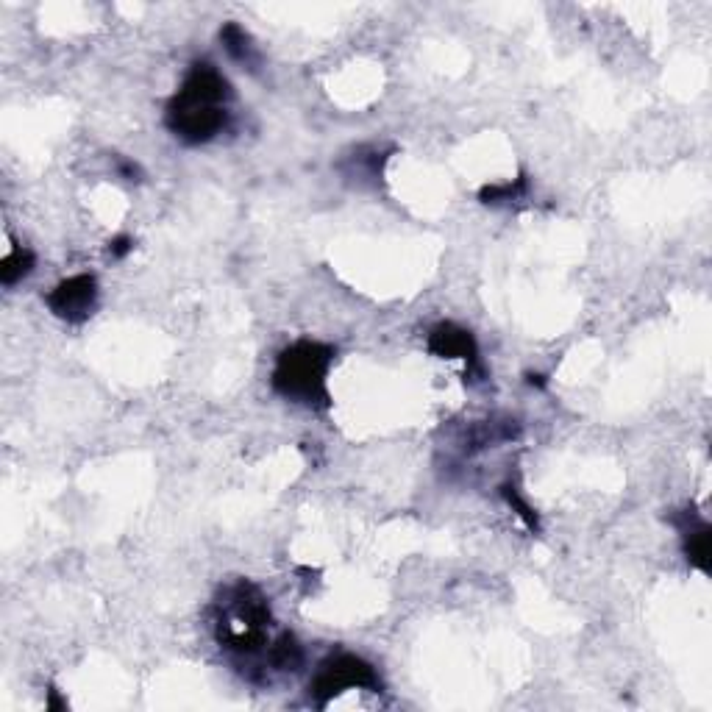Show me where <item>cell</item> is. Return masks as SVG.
Instances as JSON below:
<instances>
[{
  "label": "cell",
  "mask_w": 712,
  "mask_h": 712,
  "mask_svg": "<svg viewBox=\"0 0 712 712\" xmlns=\"http://www.w3.org/2000/svg\"><path fill=\"white\" fill-rule=\"evenodd\" d=\"M231 84L212 64H192L184 84L167 103L165 123L187 145L215 140L229 126Z\"/></svg>",
  "instance_id": "obj_1"
},
{
  "label": "cell",
  "mask_w": 712,
  "mask_h": 712,
  "mask_svg": "<svg viewBox=\"0 0 712 712\" xmlns=\"http://www.w3.org/2000/svg\"><path fill=\"white\" fill-rule=\"evenodd\" d=\"M273 623L265 593L251 582H234L217 601L215 637L223 649L240 657H259L267 649V629Z\"/></svg>",
  "instance_id": "obj_2"
},
{
  "label": "cell",
  "mask_w": 712,
  "mask_h": 712,
  "mask_svg": "<svg viewBox=\"0 0 712 712\" xmlns=\"http://www.w3.org/2000/svg\"><path fill=\"white\" fill-rule=\"evenodd\" d=\"M334 348L315 340H298L284 348L273 368V390L304 407H329V376Z\"/></svg>",
  "instance_id": "obj_3"
},
{
  "label": "cell",
  "mask_w": 712,
  "mask_h": 712,
  "mask_svg": "<svg viewBox=\"0 0 712 712\" xmlns=\"http://www.w3.org/2000/svg\"><path fill=\"white\" fill-rule=\"evenodd\" d=\"M379 674L373 671V665L354 654H337L318 668V674L309 685L312 699L320 707H326L331 699H337L345 690H379Z\"/></svg>",
  "instance_id": "obj_4"
},
{
  "label": "cell",
  "mask_w": 712,
  "mask_h": 712,
  "mask_svg": "<svg viewBox=\"0 0 712 712\" xmlns=\"http://www.w3.org/2000/svg\"><path fill=\"white\" fill-rule=\"evenodd\" d=\"M48 306L56 318L67 323H84L98 306V279L89 273H78L59 281L48 295Z\"/></svg>",
  "instance_id": "obj_5"
},
{
  "label": "cell",
  "mask_w": 712,
  "mask_h": 712,
  "mask_svg": "<svg viewBox=\"0 0 712 712\" xmlns=\"http://www.w3.org/2000/svg\"><path fill=\"white\" fill-rule=\"evenodd\" d=\"M429 351L443 359H462L468 362V373L479 370V345L468 329L457 323H440L429 331Z\"/></svg>",
  "instance_id": "obj_6"
},
{
  "label": "cell",
  "mask_w": 712,
  "mask_h": 712,
  "mask_svg": "<svg viewBox=\"0 0 712 712\" xmlns=\"http://www.w3.org/2000/svg\"><path fill=\"white\" fill-rule=\"evenodd\" d=\"M685 518V523L682 521H671L682 529V534H685V554L687 560H690V565L693 568H699V571H710V526L704 521H696L690 512H685L682 515Z\"/></svg>",
  "instance_id": "obj_7"
},
{
  "label": "cell",
  "mask_w": 712,
  "mask_h": 712,
  "mask_svg": "<svg viewBox=\"0 0 712 712\" xmlns=\"http://www.w3.org/2000/svg\"><path fill=\"white\" fill-rule=\"evenodd\" d=\"M518 432H521L518 420H482L465 437V451L473 454V451H484V448H496V445L515 440Z\"/></svg>",
  "instance_id": "obj_8"
},
{
  "label": "cell",
  "mask_w": 712,
  "mask_h": 712,
  "mask_svg": "<svg viewBox=\"0 0 712 712\" xmlns=\"http://www.w3.org/2000/svg\"><path fill=\"white\" fill-rule=\"evenodd\" d=\"M301 665H304V649L290 632L279 635L267 646L265 671L270 668V671H279V674H295V671H301Z\"/></svg>",
  "instance_id": "obj_9"
},
{
  "label": "cell",
  "mask_w": 712,
  "mask_h": 712,
  "mask_svg": "<svg viewBox=\"0 0 712 712\" xmlns=\"http://www.w3.org/2000/svg\"><path fill=\"white\" fill-rule=\"evenodd\" d=\"M220 42H223V48H226V53H229L234 62L245 64V67H254V64L259 62V53H256L254 42H251V37H248L237 23H226V26H223Z\"/></svg>",
  "instance_id": "obj_10"
},
{
  "label": "cell",
  "mask_w": 712,
  "mask_h": 712,
  "mask_svg": "<svg viewBox=\"0 0 712 712\" xmlns=\"http://www.w3.org/2000/svg\"><path fill=\"white\" fill-rule=\"evenodd\" d=\"M34 265H37V256L31 254L28 248H14L12 254L0 262V281L6 287H12L20 279H26L28 273L34 270Z\"/></svg>",
  "instance_id": "obj_11"
},
{
  "label": "cell",
  "mask_w": 712,
  "mask_h": 712,
  "mask_svg": "<svg viewBox=\"0 0 712 712\" xmlns=\"http://www.w3.org/2000/svg\"><path fill=\"white\" fill-rule=\"evenodd\" d=\"M501 498H504L509 507H512V512H515V515H518V518L526 523V529L540 532V518H537V512H534V509L529 507L526 501H523L515 484H501Z\"/></svg>",
  "instance_id": "obj_12"
},
{
  "label": "cell",
  "mask_w": 712,
  "mask_h": 712,
  "mask_svg": "<svg viewBox=\"0 0 712 712\" xmlns=\"http://www.w3.org/2000/svg\"><path fill=\"white\" fill-rule=\"evenodd\" d=\"M523 190H526V178H518L515 184L509 181V184H493V187H484V190L479 192V198H482L484 204H501V201H512V198L523 195Z\"/></svg>",
  "instance_id": "obj_13"
},
{
  "label": "cell",
  "mask_w": 712,
  "mask_h": 712,
  "mask_svg": "<svg viewBox=\"0 0 712 712\" xmlns=\"http://www.w3.org/2000/svg\"><path fill=\"white\" fill-rule=\"evenodd\" d=\"M131 248H134V240L126 237V234H120V237H115V240L109 242V254L115 256V259H123V256L131 254Z\"/></svg>",
  "instance_id": "obj_14"
},
{
  "label": "cell",
  "mask_w": 712,
  "mask_h": 712,
  "mask_svg": "<svg viewBox=\"0 0 712 712\" xmlns=\"http://www.w3.org/2000/svg\"><path fill=\"white\" fill-rule=\"evenodd\" d=\"M117 170H120V176L126 178V181H140L142 170L137 162H131V159H117Z\"/></svg>",
  "instance_id": "obj_15"
},
{
  "label": "cell",
  "mask_w": 712,
  "mask_h": 712,
  "mask_svg": "<svg viewBox=\"0 0 712 712\" xmlns=\"http://www.w3.org/2000/svg\"><path fill=\"white\" fill-rule=\"evenodd\" d=\"M526 379H529V384H532V387H546V379H543L540 373H529Z\"/></svg>",
  "instance_id": "obj_16"
}]
</instances>
